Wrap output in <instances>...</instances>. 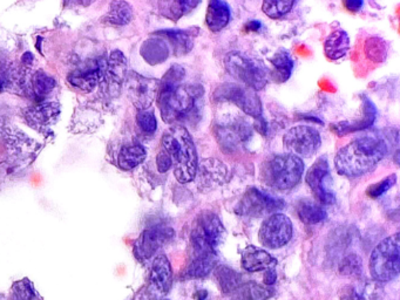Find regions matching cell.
Here are the masks:
<instances>
[{
    "label": "cell",
    "mask_w": 400,
    "mask_h": 300,
    "mask_svg": "<svg viewBox=\"0 0 400 300\" xmlns=\"http://www.w3.org/2000/svg\"><path fill=\"white\" fill-rule=\"evenodd\" d=\"M197 297H199V300H206V297H207V292L204 290L200 291L199 294H197Z\"/></svg>",
    "instance_id": "46"
},
{
    "label": "cell",
    "mask_w": 400,
    "mask_h": 300,
    "mask_svg": "<svg viewBox=\"0 0 400 300\" xmlns=\"http://www.w3.org/2000/svg\"><path fill=\"white\" fill-rule=\"evenodd\" d=\"M133 7L126 1H113L105 21L117 26H125L133 19Z\"/></svg>",
    "instance_id": "31"
},
{
    "label": "cell",
    "mask_w": 400,
    "mask_h": 300,
    "mask_svg": "<svg viewBox=\"0 0 400 300\" xmlns=\"http://www.w3.org/2000/svg\"><path fill=\"white\" fill-rule=\"evenodd\" d=\"M363 117L354 121H340L337 124H331V129L334 130V133L337 134L338 136H344L347 134L367 129L374 124L377 117L376 106L369 97H363Z\"/></svg>",
    "instance_id": "17"
},
{
    "label": "cell",
    "mask_w": 400,
    "mask_h": 300,
    "mask_svg": "<svg viewBox=\"0 0 400 300\" xmlns=\"http://www.w3.org/2000/svg\"><path fill=\"white\" fill-rule=\"evenodd\" d=\"M141 54L144 55V60L148 61L149 64H160L167 59L169 47L167 41L164 39L154 38L144 43V46L141 48Z\"/></svg>",
    "instance_id": "29"
},
{
    "label": "cell",
    "mask_w": 400,
    "mask_h": 300,
    "mask_svg": "<svg viewBox=\"0 0 400 300\" xmlns=\"http://www.w3.org/2000/svg\"><path fill=\"white\" fill-rule=\"evenodd\" d=\"M175 231L169 227L154 225L141 232L134 243V256L140 262H146L157 256L161 247L173 240Z\"/></svg>",
    "instance_id": "12"
},
{
    "label": "cell",
    "mask_w": 400,
    "mask_h": 300,
    "mask_svg": "<svg viewBox=\"0 0 400 300\" xmlns=\"http://www.w3.org/2000/svg\"><path fill=\"white\" fill-rule=\"evenodd\" d=\"M274 291L269 286H263L260 284H243L235 292L236 300H268L273 296Z\"/></svg>",
    "instance_id": "33"
},
{
    "label": "cell",
    "mask_w": 400,
    "mask_h": 300,
    "mask_svg": "<svg viewBox=\"0 0 400 300\" xmlns=\"http://www.w3.org/2000/svg\"><path fill=\"white\" fill-rule=\"evenodd\" d=\"M157 167L160 173H167L170 168L173 167L169 155L164 150H161L160 153L157 154Z\"/></svg>",
    "instance_id": "41"
},
{
    "label": "cell",
    "mask_w": 400,
    "mask_h": 300,
    "mask_svg": "<svg viewBox=\"0 0 400 300\" xmlns=\"http://www.w3.org/2000/svg\"><path fill=\"white\" fill-rule=\"evenodd\" d=\"M186 70L173 65L160 81L157 105L162 120L173 126H194L204 109V87L184 84Z\"/></svg>",
    "instance_id": "1"
},
{
    "label": "cell",
    "mask_w": 400,
    "mask_h": 300,
    "mask_svg": "<svg viewBox=\"0 0 400 300\" xmlns=\"http://www.w3.org/2000/svg\"><path fill=\"white\" fill-rule=\"evenodd\" d=\"M21 61H23V65L30 66V65L32 64V61H33V54L30 53V52L23 53V58H21Z\"/></svg>",
    "instance_id": "45"
},
{
    "label": "cell",
    "mask_w": 400,
    "mask_h": 300,
    "mask_svg": "<svg viewBox=\"0 0 400 300\" xmlns=\"http://www.w3.org/2000/svg\"><path fill=\"white\" fill-rule=\"evenodd\" d=\"M213 99L217 102H231L243 110L253 119L262 117V104L255 90L241 84H222L217 87L213 94Z\"/></svg>",
    "instance_id": "8"
},
{
    "label": "cell",
    "mask_w": 400,
    "mask_h": 300,
    "mask_svg": "<svg viewBox=\"0 0 400 300\" xmlns=\"http://www.w3.org/2000/svg\"><path fill=\"white\" fill-rule=\"evenodd\" d=\"M397 182V175H390V176L385 177L383 181H380L378 183L372 184L370 187L367 188V195L371 198H379L383 196L384 193L390 191L391 188L394 187V184Z\"/></svg>",
    "instance_id": "40"
},
{
    "label": "cell",
    "mask_w": 400,
    "mask_h": 300,
    "mask_svg": "<svg viewBox=\"0 0 400 300\" xmlns=\"http://www.w3.org/2000/svg\"><path fill=\"white\" fill-rule=\"evenodd\" d=\"M199 27H190L187 30H161L155 32L159 37L167 39L173 47L174 54L177 57H184L193 50L195 38L199 36Z\"/></svg>",
    "instance_id": "18"
},
{
    "label": "cell",
    "mask_w": 400,
    "mask_h": 300,
    "mask_svg": "<svg viewBox=\"0 0 400 300\" xmlns=\"http://www.w3.org/2000/svg\"><path fill=\"white\" fill-rule=\"evenodd\" d=\"M260 27H262V23L258 21H251L246 25V28H247L248 31H253V32L260 31Z\"/></svg>",
    "instance_id": "44"
},
{
    "label": "cell",
    "mask_w": 400,
    "mask_h": 300,
    "mask_svg": "<svg viewBox=\"0 0 400 300\" xmlns=\"http://www.w3.org/2000/svg\"><path fill=\"white\" fill-rule=\"evenodd\" d=\"M226 236L227 231L220 217L211 211H202L194 220L190 232L194 255L216 256L217 250L223 243Z\"/></svg>",
    "instance_id": "5"
},
{
    "label": "cell",
    "mask_w": 400,
    "mask_h": 300,
    "mask_svg": "<svg viewBox=\"0 0 400 300\" xmlns=\"http://www.w3.org/2000/svg\"><path fill=\"white\" fill-rule=\"evenodd\" d=\"M350 50V38L343 30H336L324 41V53L330 60H338Z\"/></svg>",
    "instance_id": "23"
},
{
    "label": "cell",
    "mask_w": 400,
    "mask_h": 300,
    "mask_svg": "<svg viewBox=\"0 0 400 300\" xmlns=\"http://www.w3.org/2000/svg\"><path fill=\"white\" fill-rule=\"evenodd\" d=\"M284 200L270 193L251 187L244 193L241 200L238 210L244 216L262 217L280 213L283 209Z\"/></svg>",
    "instance_id": "11"
},
{
    "label": "cell",
    "mask_w": 400,
    "mask_h": 300,
    "mask_svg": "<svg viewBox=\"0 0 400 300\" xmlns=\"http://www.w3.org/2000/svg\"><path fill=\"white\" fill-rule=\"evenodd\" d=\"M60 114V106L57 102H41L25 112V117L33 127H47L56 124Z\"/></svg>",
    "instance_id": "21"
},
{
    "label": "cell",
    "mask_w": 400,
    "mask_h": 300,
    "mask_svg": "<svg viewBox=\"0 0 400 300\" xmlns=\"http://www.w3.org/2000/svg\"><path fill=\"white\" fill-rule=\"evenodd\" d=\"M0 300H3V297H1V296H0Z\"/></svg>",
    "instance_id": "47"
},
{
    "label": "cell",
    "mask_w": 400,
    "mask_h": 300,
    "mask_svg": "<svg viewBox=\"0 0 400 300\" xmlns=\"http://www.w3.org/2000/svg\"><path fill=\"white\" fill-rule=\"evenodd\" d=\"M162 150L169 155L174 176L181 184L189 183L196 175L199 159L196 147L187 128L172 126L161 139Z\"/></svg>",
    "instance_id": "3"
},
{
    "label": "cell",
    "mask_w": 400,
    "mask_h": 300,
    "mask_svg": "<svg viewBox=\"0 0 400 300\" xmlns=\"http://www.w3.org/2000/svg\"><path fill=\"white\" fill-rule=\"evenodd\" d=\"M387 47L385 46V41L379 38H370L367 43V54L371 60L380 63L386 57Z\"/></svg>",
    "instance_id": "38"
},
{
    "label": "cell",
    "mask_w": 400,
    "mask_h": 300,
    "mask_svg": "<svg viewBox=\"0 0 400 300\" xmlns=\"http://www.w3.org/2000/svg\"><path fill=\"white\" fill-rule=\"evenodd\" d=\"M293 237V223L289 217L280 213L269 215L258 231V240L263 247L276 250L285 247Z\"/></svg>",
    "instance_id": "10"
},
{
    "label": "cell",
    "mask_w": 400,
    "mask_h": 300,
    "mask_svg": "<svg viewBox=\"0 0 400 300\" xmlns=\"http://www.w3.org/2000/svg\"><path fill=\"white\" fill-rule=\"evenodd\" d=\"M241 262L244 270H247L248 272L267 271L276 267L277 265L276 259L268 251L253 245H248L242 251Z\"/></svg>",
    "instance_id": "19"
},
{
    "label": "cell",
    "mask_w": 400,
    "mask_h": 300,
    "mask_svg": "<svg viewBox=\"0 0 400 300\" xmlns=\"http://www.w3.org/2000/svg\"><path fill=\"white\" fill-rule=\"evenodd\" d=\"M387 153L385 141L377 137L364 136L351 141L338 150L335 166L340 175L360 177L374 171Z\"/></svg>",
    "instance_id": "2"
},
{
    "label": "cell",
    "mask_w": 400,
    "mask_h": 300,
    "mask_svg": "<svg viewBox=\"0 0 400 300\" xmlns=\"http://www.w3.org/2000/svg\"><path fill=\"white\" fill-rule=\"evenodd\" d=\"M296 1L293 0H265L262 4V10L271 19H280L289 14Z\"/></svg>",
    "instance_id": "36"
},
{
    "label": "cell",
    "mask_w": 400,
    "mask_h": 300,
    "mask_svg": "<svg viewBox=\"0 0 400 300\" xmlns=\"http://www.w3.org/2000/svg\"><path fill=\"white\" fill-rule=\"evenodd\" d=\"M231 19V9L223 0H211L208 4L206 23L211 32H220Z\"/></svg>",
    "instance_id": "22"
},
{
    "label": "cell",
    "mask_w": 400,
    "mask_h": 300,
    "mask_svg": "<svg viewBox=\"0 0 400 300\" xmlns=\"http://www.w3.org/2000/svg\"><path fill=\"white\" fill-rule=\"evenodd\" d=\"M7 300H43L41 294L28 278L17 280L12 284L10 296Z\"/></svg>",
    "instance_id": "32"
},
{
    "label": "cell",
    "mask_w": 400,
    "mask_h": 300,
    "mask_svg": "<svg viewBox=\"0 0 400 300\" xmlns=\"http://www.w3.org/2000/svg\"><path fill=\"white\" fill-rule=\"evenodd\" d=\"M31 85H32L34 95L37 97V100H43L56 88L57 82L51 75L43 70H39L32 77Z\"/></svg>",
    "instance_id": "35"
},
{
    "label": "cell",
    "mask_w": 400,
    "mask_h": 300,
    "mask_svg": "<svg viewBox=\"0 0 400 300\" xmlns=\"http://www.w3.org/2000/svg\"><path fill=\"white\" fill-rule=\"evenodd\" d=\"M303 173L302 159L288 153L268 157L260 168V177L264 183L282 191H291L296 187Z\"/></svg>",
    "instance_id": "4"
},
{
    "label": "cell",
    "mask_w": 400,
    "mask_h": 300,
    "mask_svg": "<svg viewBox=\"0 0 400 300\" xmlns=\"http://www.w3.org/2000/svg\"><path fill=\"white\" fill-rule=\"evenodd\" d=\"M329 177H330V169H329L327 156H320V159H317L316 162L307 171V177H305L307 187L310 188L317 203L320 204L322 207L331 205L336 202L335 193L329 191L325 184Z\"/></svg>",
    "instance_id": "13"
},
{
    "label": "cell",
    "mask_w": 400,
    "mask_h": 300,
    "mask_svg": "<svg viewBox=\"0 0 400 300\" xmlns=\"http://www.w3.org/2000/svg\"><path fill=\"white\" fill-rule=\"evenodd\" d=\"M227 167L216 159H208L197 166V183L201 191H211L216 186L223 184L227 178Z\"/></svg>",
    "instance_id": "16"
},
{
    "label": "cell",
    "mask_w": 400,
    "mask_h": 300,
    "mask_svg": "<svg viewBox=\"0 0 400 300\" xmlns=\"http://www.w3.org/2000/svg\"><path fill=\"white\" fill-rule=\"evenodd\" d=\"M106 74L115 84L124 82L127 75V60L122 52L120 50L112 52L110 61L107 64Z\"/></svg>",
    "instance_id": "34"
},
{
    "label": "cell",
    "mask_w": 400,
    "mask_h": 300,
    "mask_svg": "<svg viewBox=\"0 0 400 300\" xmlns=\"http://www.w3.org/2000/svg\"><path fill=\"white\" fill-rule=\"evenodd\" d=\"M370 272L374 280L387 283L396 279L400 271L399 234L381 240L370 257Z\"/></svg>",
    "instance_id": "7"
},
{
    "label": "cell",
    "mask_w": 400,
    "mask_h": 300,
    "mask_svg": "<svg viewBox=\"0 0 400 300\" xmlns=\"http://www.w3.org/2000/svg\"><path fill=\"white\" fill-rule=\"evenodd\" d=\"M107 72V64L102 60L95 63L93 67L87 70H78L75 73L70 74L68 81L73 86L80 90L90 92L94 90L101 81L104 80Z\"/></svg>",
    "instance_id": "20"
},
{
    "label": "cell",
    "mask_w": 400,
    "mask_h": 300,
    "mask_svg": "<svg viewBox=\"0 0 400 300\" xmlns=\"http://www.w3.org/2000/svg\"><path fill=\"white\" fill-rule=\"evenodd\" d=\"M297 214L304 224H310V225L322 223L327 217V211L320 204L316 203V200H307V198L298 202Z\"/></svg>",
    "instance_id": "26"
},
{
    "label": "cell",
    "mask_w": 400,
    "mask_h": 300,
    "mask_svg": "<svg viewBox=\"0 0 400 300\" xmlns=\"http://www.w3.org/2000/svg\"><path fill=\"white\" fill-rule=\"evenodd\" d=\"M224 67L231 77L255 92L263 90L270 77V70L263 61L236 50L226 55Z\"/></svg>",
    "instance_id": "6"
},
{
    "label": "cell",
    "mask_w": 400,
    "mask_h": 300,
    "mask_svg": "<svg viewBox=\"0 0 400 300\" xmlns=\"http://www.w3.org/2000/svg\"><path fill=\"white\" fill-rule=\"evenodd\" d=\"M214 274L221 291L226 294H235L237 289L242 285V277L236 271L226 265H220L214 269Z\"/></svg>",
    "instance_id": "30"
},
{
    "label": "cell",
    "mask_w": 400,
    "mask_h": 300,
    "mask_svg": "<svg viewBox=\"0 0 400 300\" xmlns=\"http://www.w3.org/2000/svg\"><path fill=\"white\" fill-rule=\"evenodd\" d=\"M344 5L351 12H358L363 7L364 3L362 0H347Z\"/></svg>",
    "instance_id": "43"
},
{
    "label": "cell",
    "mask_w": 400,
    "mask_h": 300,
    "mask_svg": "<svg viewBox=\"0 0 400 300\" xmlns=\"http://www.w3.org/2000/svg\"><path fill=\"white\" fill-rule=\"evenodd\" d=\"M199 0H173V1H160L157 4L159 11L164 17L170 21H177L180 18L189 14L195 7L200 5Z\"/></svg>",
    "instance_id": "25"
},
{
    "label": "cell",
    "mask_w": 400,
    "mask_h": 300,
    "mask_svg": "<svg viewBox=\"0 0 400 300\" xmlns=\"http://www.w3.org/2000/svg\"><path fill=\"white\" fill-rule=\"evenodd\" d=\"M137 126L146 134H154L157 129V120L153 110H139L137 115Z\"/></svg>",
    "instance_id": "39"
},
{
    "label": "cell",
    "mask_w": 400,
    "mask_h": 300,
    "mask_svg": "<svg viewBox=\"0 0 400 300\" xmlns=\"http://www.w3.org/2000/svg\"><path fill=\"white\" fill-rule=\"evenodd\" d=\"M173 285V270L169 259L164 255H157L150 267L149 286L159 296L169 292Z\"/></svg>",
    "instance_id": "15"
},
{
    "label": "cell",
    "mask_w": 400,
    "mask_h": 300,
    "mask_svg": "<svg viewBox=\"0 0 400 300\" xmlns=\"http://www.w3.org/2000/svg\"><path fill=\"white\" fill-rule=\"evenodd\" d=\"M322 144L318 130L310 126H296L288 130L283 136V147L288 154L300 159L314 156Z\"/></svg>",
    "instance_id": "9"
},
{
    "label": "cell",
    "mask_w": 400,
    "mask_h": 300,
    "mask_svg": "<svg viewBox=\"0 0 400 300\" xmlns=\"http://www.w3.org/2000/svg\"><path fill=\"white\" fill-rule=\"evenodd\" d=\"M270 64L273 66L270 77L276 82L283 84L290 79L294 70V60L285 48H280L277 50L274 57L270 59Z\"/></svg>",
    "instance_id": "24"
},
{
    "label": "cell",
    "mask_w": 400,
    "mask_h": 300,
    "mask_svg": "<svg viewBox=\"0 0 400 300\" xmlns=\"http://www.w3.org/2000/svg\"><path fill=\"white\" fill-rule=\"evenodd\" d=\"M216 267V256L211 255H196L184 272L188 279H200L207 277Z\"/></svg>",
    "instance_id": "27"
},
{
    "label": "cell",
    "mask_w": 400,
    "mask_h": 300,
    "mask_svg": "<svg viewBox=\"0 0 400 300\" xmlns=\"http://www.w3.org/2000/svg\"><path fill=\"white\" fill-rule=\"evenodd\" d=\"M147 156V151L141 144H130L121 149L117 156V164L122 171H132L140 166Z\"/></svg>",
    "instance_id": "28"
},
{
    "label": "cell",
    "mask_w": 400,
    "mask_h": 300,
    "mask_svg": "<svg viewBox=\"0 0 400 300\" xmlns=\"http://www.w3.org/2000/svg\"><path fill=\"white\" fill-rule=\"evenodd\" d=\"M160 80L132 73L127 80V93L139 110H146L157 99Z\"/></svg>",
    "instance_id": "14"
},
{
    "label": "cell",
    "mask_w": 400,
    "mask_h": 300,
    "mask_svg": "<svg viewBox=\"0 0 400 300\" xmlns=\"http://www.w3.org/2000/svg\"><path fill=\"white\" fill-rule=\"evenodd\" d=\"M159 300H168V299H159Z\"/></svg>",
    "instance_id": "48"
},
{
    "label": "cell",
    "mask_w": 400,
    "mask_h": 300,
    "mask_svg": "<svg viewBox=\"0 0 400 300\" xmlns=\"http://www.w3.org/2000/svg\"><path fill=\"white\" fill-rule=\"evenodd\" d=\"M264 284L267 285V286H271V285H274L275 282L277 280V272L275 270V267L273 269H269V270L265 271L264 272Z\"/></svg>",
    "instance_id": "42"
},
{
    "label": "cell",
    "mask_w": 400,
    "mask_h": 300,
    "mask_svg": "<svg viewBox=\"0 0 400 300\" xmlns=\"http://www.w3.org/2000/svg\"><path fill=\"white\" fill-rule=\"evenodd\" d=\"M340 272L344 276H359L363 272V263L359 256L351 254L344 258L340 265Z\"/></svg>",
    "instance_id": "37"
}]
</instances>
